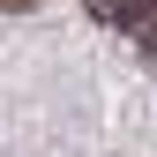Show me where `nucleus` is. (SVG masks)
Masks as SVG:
<instances>
[{"mask_svg": "<svg viewBox=\"0 0 157 157\" xmlns=\"http://www.w3.org/2000/svg\"><path fill=\"white\" fill-rule=\"evenodd\" d=\"M97 15H105V23H120V30H142L150 15H157V0H90Z\"/></svg>", "mask_w": 157, "mask_h": 157, "instance_id": "f257e3e1", "label": "nucleus"}, {"mask_svg": "<svg viewBox=\"0 0 157 157\" xmlns=\"http://www.w3.org/2000/svg\"><path fill=\"white\" fill-rule=\"evenodd\" d=\"M135 37H142V52H150V60H157V15H150V23L135 30Z\"/></svg>", "mask_w": 157, "mask_h": 157, "instance_id": "f03ea898", "label": "nucleus"}, {"mask_svg": "<svg viewBox=\"0 0 157 157\" xmlns=\"http://www.w3.org/2000/svg\"><path fill=\"white\" fill-rule=\"evenodd\" d=\"M0 8H8V15H15V8H37V0H0Z\"/></svg>", "mask_w": 157, "mask_h": 157, "instance_id": "7ed1b4c3", "label": "nucleus"}]
</instances>
